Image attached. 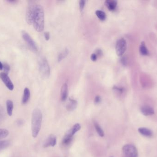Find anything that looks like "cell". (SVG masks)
<instances>
[{
  "mask_svg": "<svg viewBox=\"0 0 157 157\" xmlns=\"http://www.w3.org/2000/svg\"><path fill=\"white\" fill-rule=\"evenodd\" d=\"M6 106H7V111L8 115L11 116L13 114V103L11 100H7L6 102Z\"/></svg>",
  "mask_w": 157,
  "mask_h": 157,
  "instance_id": "cell-17",
  "label": "cell"
},
{
  "mask_svg": "<svg viewBox=\"0 0 157 157\" xmlns=\"http://www.w3.org/2000/svg\"><path fill=\"white\" fill-rule=\"evenodd\" d=\"M113 90H115L116 92H118L119 93L122 94L123 93L124 91V88L121 87H119L115 86L113 88Z\"/></svg>",
  "mask_w": 157,
  "mask_h": 157,
  "instance_id": "cell-26",
  "label": "cell"
},
{
  "mask_svg": "<svg viewBox=\"0 0 157 157\" xmlns=\"http://www.w3.org/2000/svg\"><path fill=\"white\" fill-rule=\"evenodd\" d=\"M122 150L125 157H138V151L137 149L133 145H125L123 146Z\"/></svg>",
  "mask_w": 157,
  "mask_h": 157,
  "instance_id": "cell-5",
  "label": "cell"
},
{
  "mask_svg": "<svg viewBox=\"0 0 157 157\" xmlns=\"http://www.w3.org/2000/svg\"><path fill=\"white\" fill-rule=\"evenodd\" d=\"M7 2L10 4H15L18 3L19 1L17 0H7Z\"/></svg>",
  "mask_w": 157,
  "mask_h": 157,
  "instance_id": "cell-32",
  "label": "cell"
},
{
  "mask_svg": "<svg viewBox=\"0 0 157 157\" xmlns=\"http://www.w3.org/2000/svg\"><path fill=\"white\" fill-rule=\"evenodd\" d=\"M33 25L38 32H41L44 28V12L41 5L36 4L33 18Z\"/></svg>",
  "mask_w": 157,
  "mask_h": 157,
  "instance_id": "cell-1",
  "label": "cell"
},
{
  "mask_svg": "<svg viewBox=\"0 0 157 157\" xmlns=\"http://www.w3.org/2000/svg\"><path fill=\"white\" fill-rule=\"evenodd\" d=\"M68 95V86L67 84H63L61 90V99L63 102L65 101L67 98Z\"/></svg>",
  "mask_w": 157,
  "mask_h": 157,
  "instance_id": "cell-13",
  "label": "cell"
},
{
  "mask_svg": "<svg viewBox=\"0 0 157 157\" xmlns=\"http://www.w3.org/2000/svg\"><path fill=\"white\" fill-rule=\"evenodd\" d=\"M10 142L7 140L0 141V151L7 148L10 145Z\"/></svg>",
  "mask_w": 157,
  "mask_h": 157,
  "instance_id": "cell-22",
  "label": "cell"
},
{
  "mask_svg": "<svg viewBox=\"0 0 157 157\" xmlns=\"http://www.w3.org/2000/svg\"></svg>",
  "mask_w": 157,
  "mask_h": 157,
  "instance_id": "cell-37",
  "label": "cell"
},
{
  "mask_svg": "<svg viewBox=\"0 0 157 157\" xmlns=\"http://www.w3.org/2000/svg\"><path fill=\"white\" fill-rule=\"evenodd\" d=\"M36 5L32 1H30L28 3L26 13V22L28 25H31L33 24Z\"/></svg>",
  "mask_w": 157,
  "mask_h": 157,
  "instance_id": "cell-6",
  "label": "cell"
},
{
  "mask_svg": "<svg viewBox=\"0 0 157 157\" xmlns=\"http://www.w3.org/2000/svg\"><path fill=\"white\" fill-rule=\"evenodd\" d=\"M38 66L41 77L44 79L48 78L50 74V68L46 58L40 57L38 60Z\"/></svg>",
  "mask_w": 157,
  "mask_h": 157,
  "instance_id": "cell-3",
  "label": "cell"
},
{
  "mask_svg": "<svg viewBox=\"0 0 157 157\" xmlns=\"http://www.w3.org/2000/svg\"><path fill=\"white\" fill-rule=\"evenodd\" d=\"M77 106V102L74 99L70 98L69 102L66 106V109L69 112H72L74 111Z\"/></svg>",
  "mask_w": 157,
  "mask_h": 157,
  "instance_id": "cell-12",
  "label": "cell"
},
{
  "mask_svg": "<svg viewBox=\"0 0 157 157\" xmlns=\"http://www.w3.org/2000/svg\"><path fill=\"white\" fill-rule=\"evenodd\" d=\"M30 90L28 88H25L24 89V95H23L22 100L23 104H25L27 103L30 99Z\"/></svg>",
  "mask_w": 157,
  "mask_h": 157,
  "instance_id": "cell-16",
  "label": "cell"
},
{
  "mask_svg": "<svg viewBox=\"0 0 157 157\" xmlns=\"http://www.w3.org/2000/svg\"><path fill=\"white\" fill-rule=\"evenodd\" d=\"M138 131L140 134H142V136H145L146 137H151L153 135L152 131L146 128H140L138 129Z\"/></svg>",
  "mask_w": 157,
  "mask_h": 157,
  "instance_id": "cell-15",
  "label": "cell"
},
{
  "mask_svg": "<svg viewBox=\"0 0 157 157\" xmlns=\"http://www.w3.org/2000/svg\"><path fill=\"white\" fill-rule=\"evenodd\" d=\"M94 125L99 136L101 137H103L104 135V132L103 131L102 128L101 127L100 125L98 124V123L96 121H94Z\"/></svg>",
  "mask_w": 157,
  "mask_h": 157,
  "instance_id": "cell-19",
  "label": "cell"
},
{
  "mask_svg": "<svg viewBox=\"0 0 157 157\" xmlns=\"http://www.w3.org/2000/svg\"><path fill=\"white\" fill-rule=\"evenodd\" d=\"M96 14L99 19L102 21L105 20L106 18V14L105 13V12L102 11V10H97L96 11Z\"/></svg>",
  "mask_w": 157,
  "mask_h": 157,
  "instance_id": "cell-21",
  "label": "cell"
},
{
  "mask_svg": "<svg viewBox=\"0 0 157 157\" xmlns=\"http://www.w3.org/2000/svg\"><path fill=\"white\" fill-rule=\"evenodd\" d=\"M44 37H45V39L46 41L49 40V39H50V33L48 32H45Z\"/></svg>",
  "mask_w": 157,
  "mask_h": 157,
  "instance_id": "cell-33",
  "label": "cell"
},
{
  "mask_svg": "<svg viewBox=\"0 0 157 157\" xmlns=\"http://www.w3.org/2000/svg\"><path fill=\"white\" fill-rule=\"evenodd\" d=\"M140 111L142 114L145 116H151L154 114V111L151 107L147 106H145L142 107Z\"/></svg>",
  "mask_w": 157,
  "mask_h": 157,
  "instance_id": "cell-11",
  "label": "cell"
},
{
  "mask_svg": "<svg viewBox=\"0 0 157 157\" xmlns=\"http://www.w3.org/2000/svg\"><path fill=\"white\" fill-rule=\"evenodd\" d=\"M42 120V114L41 111L39 109H35L32 113L31 119V130L34 138H36L39 134L41 129Z\"/></svg>",
  "mask_w": 157,
  "mask_h": 157,
  "instance_id": "cell-2",
  "label": "cell"
},
{
  "mask_svg": "<svg viewBox=\"0 0 157 157\" xmlns=\"http://www.w3.org/2000/svg\"><path fill=\"white\" fill-rule=\"evenodd\" d=\"M5 116L6 115H5V111L3 107L0 106V124H1L5 119Z\"/></svg>",
  "mask_w": 157,
  "mask_h": 157,
  "instance_id": "cell-24",
  "label": "cell"
},
{
  "mask_svg": "<svg viewBox=\"0 0 157 157\" xmlns=\"http://www.w3.org/2000/svg\"><path fill=\"white\" fill-rule=\"evenodd\" d=\"M0 78L8 90L11 91L13 90L14 89V85L7 74L4 72H1L0 73Z\"/></svg>",
  "mask_w": 157,
  "mask_h": 157,
  "instance_id": "cell-9",
  "label": "cell"
},
{
  "mask_svg": "<svg viewBox=\"0 0 157 157\" xmlns=\"http://www.w3.org/2000/svg\"><path fill=\"white\" fill-rule=\"evenodd\" d=\"M16 124L18 126H22L25 124V121L23 119H18L16 121Z\"/></svg>",
  "mask_w": 157,
  "mask_h": 157,
  "instance_id": "cell-28",
  "label": "cell"
},
{
  "mask_svg": "<svg viewBox=\"0 0 157 157\" xmlns=\"http://www.w3.org/2000/svg\"><path fill=\"white\" fill-rule=\"evenodd\" d=\"M85 5V1L84 0H81L79 2V9L81 11H82L84 9Z\"/></svg>",
  "mask_w": 157,
  "mask_h": 157,
  "instance_id": "cell-27",
  "label": "cell"
},
{
  "mask_svg": "<svg viewBox=\"0 0 157 157\" xmlns=\"http://www.w3.org/2000/svg\"></svg>",
  "mask_w": 157,
  "mask_h": 157,
  "instance_id": "cell-36",
  "label": "cell"
},
{
  "mask_svg": "<svg viewBox=\"0 0 157 157\" xmlns=\"http://www.w3.org/2000/svg\"><path fill=\"white\" fill-rule=\"evenodd\" d=\"M122 63L124 65H125L127 64V59L125 57H123L122 58L121 60Z\"/></svg>",
  "mask_w": 157,
  "mask_h": 157,
  "instance_id": "cell-34",
  "label": "cell"
},
{
  "mask_svg": "<svg viewBox=\"0 0 157 157\" xmlns=\"http://www.w3.org/2000/svg\"><path fill=\"white\" fill-rule=\"evenodd\" d=\"M69 51L68 49H65L62 52H61L58 56V61L60 62L65 58L69 54Z\"/></svg>",
  "mask_w": 157,
  "mask_h": 157,
  "instance_id": "cell-20",
  "label": "cell"
},
{
  "mask_svg": "<svg viewBox=\"0 0 157 157\" xmlns=\"http://www.w3.org/2000/svg\"><path fill=\"white\" fill-rule=\"evenodd\" d=\"M9 135V131L5 129H0V139H3L7 137Z\"/></svg>",
  "mask_w": 157,
  "mask_h": 157,
  "instance_id": "cell-23",
  "label": "cell"
},
{
  "mask_svg": "<svg viewBox=\"0 0 157 157\" xmlns=\"http://www.w3.org/2000/svg\"><path fill=\"white\" fill-rule=\"evenodd\" d=\"M3 70V64L0 61V71Z\"/></svg>",
  "mask_w": 157,
  "mask_h": 157,
  "instance_id": "cell-35",
  "label": "cell"
},
{
  "mask_svg": "<svg viewBox=\"0 0 157 157\" xmlns=\"http://www.w3.org/2000/svg\"><path fill=\"white\" fill-rule=\"evenodd\" d=\"M105 4L109 10L111 11H115L117 7V2L115 0H107Z\"/></svg>",
  "mask_w": 157,
  "mask_h": 157,
  "instance_id": "cell-14",
  "label": "cell"
},
{
  "mask_svg": "<svg viewBox=\"0 0 157 157\" xmlns=\"http://www.w3.org/2000/svg\"><path fill=\"white\" fill-rule=\"evenodd\" d=\"M3 69L4 71V72L7 74L10 70V67L9 64H7V63H4L3 64Z\"/></svg>",
  "mask_w": 157,
  "mask_h": 157,
  "instance_id": "cell-25",
  "label": "cell"
},
{
  "mask_svg": "<svg viewBox=\"0 0 157 157\" xmlns=\"http://www.w3.org/2000/svg\"><path fill=\"white\" fill-rule=\"evenodd\" d=\"M101 102V97L100 96H96L95 98L94 102L96 104H98Z\"/></svg>",
  "mask_w": 157,
  "mask_h": 157,
  "instance_id": "cell-29",
  "label": "cell"
},
{
  "mask_svg": "<svg viewBox=\"0 0 157 157\" xmlns=\"http://www.w3.org/2000/svg\"><path fill=\"white\" fill-rule=\"evenodd\" d=\"M21 33L23 38L24 39V41L26 42L27 44L28 45V47H30V49H31L33 51H35V52L37 51L38 47H37L36 44L34 40L32 39V37H30V35L25 31H22Z\"/></svg>",
  "mask_w": 157,
  "mask_h": 157,
  "instance_id": "cell-7",
  "label": "cell"
},
{
  "mask_svg": "<svg viewBox=\"0 0 157 157\" xmlns=\"http://www.w3.org/2000/svg\"><path fill=\"white\" fill-rule=\"evenodd\" d=\"M139 50L140 54L143 55H148L149 54L148 50L146 46V44L144 41H142L140 43Z\"/></svg>",
  "mask_w": 157,
  "mask_h": 157,
  "instance_id": "cell-18",
  "label": "cell"
},
{
  "mask_svg": "<svg viewBox=\"0 0 157 157\" xmlns=\"http://www.w3.org/2000/svg\"><path fill=\"white\" fill-rule=\"evenodd\" d=\"M57 143V138L54 135H51L46 140L43 145L44 148H47L48 146H54Z\"/></svg>",
  "mask_w": 157,
  "mask_h": 157,
  "instance_id": "cell-10",
  "label": "cell"
},
{
  "mask_svg": "<svg viewBox=\"0 0 157 157\" xmlns=\"http://www.w3.org/2000/svg\"><path fill=\"white\" fill-rule=\"evenodd\" d=\"M95 53L97 54V57H100L101 56L103 55V51H102V50L100 49H97V50H96Z\"/></svg>",
  "mask_w": 157,
  "mask_h": 157,
  "instance_id": "cell-30",
  "label": "cell"
},
{
  "mask_svg": "<svg viewBox=\"0 0 157 157\" xmlns=\"http://www.w3.org/2000/svg\"><path fill=\"white\" fill-rule=\"evenodd\" d=\"M81 128V126L79 124H76L71 129L69 130L65 134L63 138V144L64 145H69L72 142V138L76 133L79 131Z\"/></svg>",
  "mask_w": 157,
  "mask_h": 157,
  "instance_id": "cell-4",
  "label": "cell"
},
{
  "mask_svg": "<svg viewBox=\"0 0 157 157\" xmlns=\"http://www.w3.org/2000/svg\"><path fill=\"white\" fill-rule=\"evenodd\" d=\"M97 54L95 53H92L91 56V60H92L93 61H95L97 60Z\"/></svg>",
  "mask_w": 157,
  "mask_h": 157,
  "instance_id": "cell-31",
  "label": "cell"
},
{
  "mask_svg": "<svg viewBox=\"0 0 157 157\" xmlns=\"http://www.w3.org/2000/svg\"><path fill=\"white\" fill-rule=\"evenodd\" d=\"M127 48V41L123 38L119 39L116 44L115 50L117 55L121 56L126 51Z\"/></svg>",
  "mask_w": 157,
  "mask_h": 157,
  "instance_id": "cell-8",
  "label": "cell"
}]
</instances>
